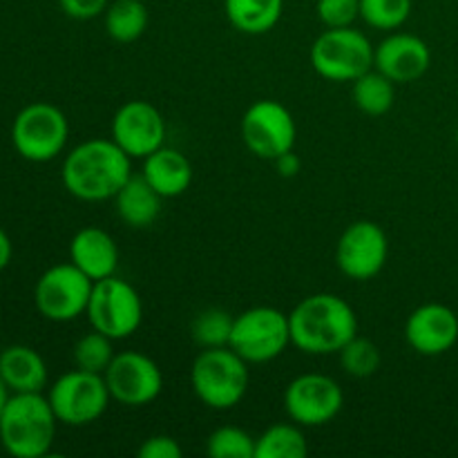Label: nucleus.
Wrapping results in <instances>:
<instances>
[{"label": "nucleus", "mask_w": 458, "mask_h": 458, "mask_svg": "<svg viewBox=\"0 0 458 458\" xmlns=\"http://www.w3.org/2000/svg\"><path fill=\"white\" fill-rule=\"evenodd\" d=\"M132 157L114 139H88L67 152L61 168L65 191L81 201L114 199L132 177Z\"/></svg>", "instance_id": "obj_1"}, {"label": "nucleus", "mask_w": 458, "mask_h": 458, "mask_svg": "<svg viewBox=\"0 0 458 458\" xmlns=\"http://www.w3.org/2000/svg\"><path fill=\"white\" fill-rule=\"evenodd\" d=\"M291 344L309 356H329L358 335V316L352 304L334 293H316L289 313Z\"/></svg>", "instance_id": "obj_2"}, {"label": "nucleus", "mask_w": 458, "mask_h": 458, "mask_svg": "<svg viewBox=\"0 0 458 458\" xmlns=\"http://www.w3.org/2000/svg\"><path fill=\"white\" fill-rule=\"evenodd\" d=\"M56 425V414L43 392L12 394L0 416V443L16 458H40L52 450Z\"/></svg>", "instance_id": "obj_3"}, {"label": "nucleus", "mask_w": 458, "mask_h": 458, "mask_svg": "<svg viewBox=\"0 0 458 458\" xmlns=\"http://www.w3.org/2000/svg\"><path fill=\"white\" fill-rule=\"evenodd\" d=\"M249 362L231 347L204 349L191 367L195 396L210 410H231L249 392Z\"/></svg>", "instance_id": "obj_4"}, {"label": "nucleus", "mask_w": 458, "mask_h": 458, "mask_svg": "<svg viewBox=\"0 0 458 458\" xmlns=\"http://www.w3.org/2000/svg\"><path fill=\"white\" fill-rule=\"evenodd\" d=\"M376 47L362 31L352 27H327L311 45V65L322 79L353 83L374 67Z\"/></svg>", "instance_id": "obj_5"}, {"label": "nucleus", "mask_w": 458, "mask_h": 458, "mask_svg": "<svg viewBox=\"0 0 458 458\" xmlns=\"http://www.w3.org/2000/svg\"><path fill=\"white\" fill-rule=\"evenodd\" d=\"M70 123L61 107L36 101L22 107L12 125V143L22 159L31 164H47L56 159L67 146Z\"/></svg>", "instance_id": "obj_6"}, {"label": "nucleus", "mask_w": 458, "mask_h": 458, "mask_svg": "<svg viewBox=\"0 0 458 458\" xmlns=\"http://www.w3.org/2000/svg\"><path fill=\"white\" fill-rule=\"evenodd\" d=\"M289 344V316L276 307H253L235 316L228 347L249 365H262L282 356Z\"/></svg>", "instance_id": "obj_7"}, {"label": "nucleus", "mask_w": 458, "mask_h": 458, "mask_svg": "<svg viewBox=\"0 0 458 458\" xmlns=\"http://www.w3.org/2000/svg\"><path fill=\"white\" fill-rule=\"evenodd\" d=\"M47 401L58 423L70 425V428H85L106 414L112 396L106 376L74 369L54 380L47 392Z\"/></svg>", "instance_id": "obj_8"}, {"label": "nucleus", "mask_w": 458, "mask_h": 458, "mask_svg": "<svg viewBox=\"0 0 458 458\" xmlns=\"http://www.w3.org/2000/svg\"><path fill=\"white\" fill-rule=\"evenodd\" d=\"M85 316L92 329L101 331L112 340H123L141 327L143 304L130 282L110 276L94 282Z\"/></svg>", "instance_id": "obj_9"}, {"label": "nucleus", "mask_w": 458, "mask_h": 458, "mask_svg": "<svg viewBox=\"0 0 458 458\" xmlns=\"http://www.w3.org/2000/svg\"><path fill=\"white\" fill-rule=\"evenodd\" d=\"M94 280L72 262L56 264L38 277L34 304L49 322H72L88 311Z\"/></svg>", "instance_id": "obj_10"}, {"label": "nucleus", "mask_w": 458, "mask_h": 458, "mask_svg": "<svg viewBox=\"0 0 458 458\" xmlns=\"http://www.w3.org/2000/svg\"><path fill=\"white\" fill-rule=\"evenodd\" d=\"M298 128L295 119L280 101H255L242 116V141L259 159L276 161L293 150Z\"/></svg>", "instance_id": "obj_11"}, {"label": "nucleus", "mask_w": 458, "mask_h": 458, "mask_svg": "<svg viewBox=\"0 0 458 458\" xmlns=\"http://www.w3.org/2000/svg\"><path fill=\"white\" fill-rule=\"evenodd\" d=\"M344 394L338 380L325 374H302L284 392V410L302 428H320L343 411Z\"/></svg>", "instance_id": "obj_12"}, {"label": "nucleus", "mask_w": 458, "mask_h": 458, "mask_svg": "<svg viewBox=\"0 0 458 458\" xmlns=\"http://www.w3.org/2000/svg\"><path fill=\"white\" fill-rule=\"evenodd\" d=\"M103 376L112 401L125 407L150 405L164 389V374L159 365L141 352L116 353Z\"/></svg>", "instance_id": "obj_13"}, {"label": "nucleus", "mask_w": 458, "mask_h": 458, "mask_svg": "<svg viewBox=\"0 0 458 458\" xmlns=\"http://www.w3.org/2000/svg\"><path fill=\"white\" fill-rule=\"evenodd\" d=\"M389 255V242L383 228L360 219L344 228L335 246V264L349 280L365 282L383 271Z\"/></svg>", "instance_id": "obj_14"}, {"label": "nucleus", "mask_w": 458, "mask_h": 458, "mask_svg": "<svg viewBox=\"0 0 458 458\" xmlns=\"http://www.w3.org/2000/svg\"><path fill=\"white\" fill-rule=\"evenodd\" d=\"M112 139L132 159H146L165 141V121L148 101H128L112 119Z\"/></svg>", "instance_id": "obj_15"}, {"label": "nucleus", "mask_w": 458, "mask_h": 458, "mask_svg": "<svg viewBox=\"0 0 458 458\" xmlns=\"http://www.w3.org/2000/svg\"><path fill=\"white\" fill-rule=\"evenodd\" d=\"M405 340L420 356H443L458 340V316L445 304H423L407 318Z\"/></svg>", "instance_id": "obj_16"}, {"label": "nucleus", "mask_w": 458, "mask_h": 458, "mask_svg": "<svg viewBox=\"0 0 458 458\" xmlns=\"http://www.w3.org/2000/svg\"><path fill=\"white\" fill-rule=\"evenodd\" d=\"M429 65H432V52L428 43L405 31L387 36L374 54V67L389 76L394 83L419 81L429 70Z\"/></svg>", "instance_id": "obj_17"}, {"label": "nucleus", "mask_w": 458, "mask_h": 458, "mask_svg": "<svg viewBox=\"0 0 458 458\" xmlns=\"http://www.w3.org/2000/svg\"><path fill=\"white\" fill-rule=\"evenodd\" d=\"M70 262L79 267L89 280H106L114 276L119 267V246L103 228L85 226L72 237Z\"/></svg>", "instance_id": "obj_18"}, {"label": "nucleus", "mask_w": 458, "mask_h": 458, "mask_svg": "<svg viewBox=\"0 0 458 458\" xmlns=\"http://www.w3.org/2000/svg\"><path fill=\"white\" fill-rule=\"evenodd\" d=\"M141 174L164 199H173L191 188L195 170L183 152L161 146L143 159Z\"/></svg>", "instance_id": "obj_19"}, {"label": "nucleus", "mask_w": 458, "mask_h": 458, "mask_svg": "<svg viewBox=\"0 0 458 458\" xmlns=\"http://www.w3.org/2000/svg\"><path fill=\"white\" fill-rule=\"evenodd\" d=\"M0 378L12 394H38L47 387V365L36 349L12 344L0 353Z\"/></svg>", "instance_id": "obj_20"}, {"label": "nucleus", "mask_w": 458, "mask_h": 458, "mask_svg": "<svg viewBox=\"0 0 458 458\" xmlns=\"http://www.w3.org/2000/svg\"><path fill=\"white\" fill-rule=\"evenodd\" d=\"M161 201L164 197L143 179V174H132L114 197L116 215L130 228H148L155 224L161 213Z\"/></svg>", "instance_id": "obj_21"}, {"label": "nucleus", "mask_w": 458, "mask_h": 458, "mask_svg": "<svg viewBox=\"0 0 458 458\" xmlns=\"http://www.w3.org/2000/svg\"><path fill=\"white\" fill-rule=\"evenodd\" d=\"M224 12L237 31L262 36L280 22L284 0H224Z\"/></svg>", "instance_id": "obj_22"}, {"label": "nucleus", "mask_w": 458, "mask_h": 458, "mask_svg": "<svg viewBox=\"0 0 458 458\" xmlns=\"http://www.w3.org/2000/svg\"><path fill=\"white\" fill-rule=\"evenodd\" d=\"M352 98L360 112L369 116H383L394 107V98H396V83L383 72L371 67L362 76L353 81Z\"/></svg>", "instance_id": "obj_23"}, {"label": "nucleus", "mask_w": 458, "mask_h": 458, "mask_svg": "<svg viewBox=\"0 0 458 458\" xmlns=\"http://www.w3.org/2000/svg\"><path fill=\"white\" fill-rule=\"evenodd\" d=\"M307 454V437L298 423H277L255 438V458H304Z\"/></svg>", "instance_id": "obj_24"}, {"label": "nucleus", "mask_w": 458, "mask_h": 458, "mask_svg": "<svg viewBox=\"0 0 458 458\" xmlns=\"http://www.w3.org/2000/svg\"><path fill=\"white\" fill-rule=\"evenodd\" d=\"M148 27V9L141 0H114L106 9V31L116 43H134Z\"/></svg>", "instance_id": "obj_25"}, {"label": "nucleus", "mask_w": 458, "mask_h": 458, "mask_svg": "<svg viewBox=\"0 0 458 458\" xmlns=\"http://www.w3.org/2000/svg\"><path fill=\"white\" fill-rule=\"evenodd\" d=\"M235 318L224 309H206L192 322V340L201 349L228 347Z\"/></svg>", "instance_id": "obj_26"}, {"label": "nucleus", "mask_w": 458, "mask_h": 458, "mask_svg": "<svg viewBox=\"0 0 458 458\" xmlns=\"http://www.w3.org/2000/svg\"><path fill=\"white\" fill-rule=\"evenodd\" d=\"M112 343L114 340L107 338V335H103L97 329H92L83 338H79V343L74 344L76 369L92 371V374H106L112 358L116 356L114 349H112Z\"/></svg>", "instance_id": "obj_27"}, {"label": "nucleus", "mask_w": 458, "mask_h": 458, "mask_svg": "<svg viewBox=\"0 0 458 458\" xmlns=\"http://www.w3.org/2000/svg\"><path fill=\"white\" fill-rule=\"evenodd\" d=\"M411 16V0H360V18L369 27L392 31Z\"/></svg>", "instance_id": "obj_28"}, {"label": "nucleus", "mask_w": 458, "mask_h": 458, "mask_svg": "<svg viewBox=\"0 0 458 458\" xmlns=\"http://www.w3.org/2000/svg\"><path fill=\"white\" fill-rule=\"evenodd\" d=\"M340 365L353 378H369L380 369V352L369 338L353 335L340 349Z\"/></svg>", "instance_id": "obj_29"}, {"label": "nucleus", "mask_w": 458, "mask_h": 458, "mask_svg": "<svg viewBox=\"0 0 458 458\" xmlns=\"http://www.w3.org/2000/svg\"><path fill=\"white\" fill-rule=\"evenodd\" d=\"M206 454L213 458H255V438L242 428L224 425L208 437Z\"/></svg>", "instance_id": "obj_30"}, {"label": "nucleus", "mask_w": 458, "mask_h": 458, "mask_svg": "<svg viewBox=\"0 0 458 458\" xmlns=\"http://www.w3.org/2000/svg\"><path fill=\"white\" fill-rule=\"evenodd\" d=\"M318 21L325 27H352L360 18V0H318Z\"/></svg>", "instance_id": "obj_31"}, {"label": "nucleus", "mask_w": 458, "mask_h": 458, "mask_svg": "<svg viewBox=\"0 0 458 458\" xmlns=\"http://www.w3.org/2000/svg\"><path fill=\"white\" fill-rule=\"evenodd\" d=\"M139 456L141 458H182L183 450L173 437H168V434H155V437L146 438V443L139 447Z\"/></svg>", "instance_id": "obj_32"}, {"label": "nucleus", "mask_w": 458, "mask_h": 458, "mask_svg": "<svg viewBox=\"0 0 458 458\" xmlns=\"http://www.w3.org/2000/svg\"><path fill=\"white\" fill-rule=\"evenodd\" d=\"M63 13L74 21H92V18L106 13L110 0H58Z\"/></svg>", "instance_id": "obj_33"}, {"label": "nucleus", "mask_w": 458, "mask_h": 458, "mask_svg": "<svg viewBox=\"0 0 458 458\" xmlns=\"http://www.w3.org/2000/svg\"><path fill=\"white\" fill-rule=\"evenodd\" d=\"M273 164H276L277 173H280L282 177H295V174L300 173V165H302L300 164V157L295 155L293 150L280 155L276 161H273Z\"/></svg>", "instance_id": "obj_34"}, {"label": "nucleus", "mask_w": 458, "mask_h": 458, "mask_svg": "<svg viewBox=\"0 0 458 458\" xmlns=\"http://www.w3.org/2000/svg\"><path fill=\"white\" fill-rule=\"evenodd\" d=\"M12 255H13L12 240H9L7 233L0 228V271H4V268L9 267V262H12Z\"/></svg>", "instance_id": "obj_35"}, {"label": "nucleus", "mask_w": 458, "mask_h": 458, "mask_svg": "<svg viewBox=\"0 0 458 458\" xmlns=\"http://www.w3.org/2000/svg\"><path fill=\"white\" fill-rule=\"evenodd\" d=\"M9 396H12V392H9V387H7V385H4V380L0 378V416H3L4 405H7Z\"/></svg>", "instance_id": "obj_36"}, {"label": "nucleus", "mask_w": 458, "mask_h": 458, "mask_svg": "<svg viewBox=\"0 0 458 458\" xmlns=\"http://www.w3.org/2000/svg\"><path fill=\"white\" fill-rule=\"evenodd\" d=\"M456 143H458V128H456Z\"/></svg>", "instance_id": "obj_37"}]
</instances>
